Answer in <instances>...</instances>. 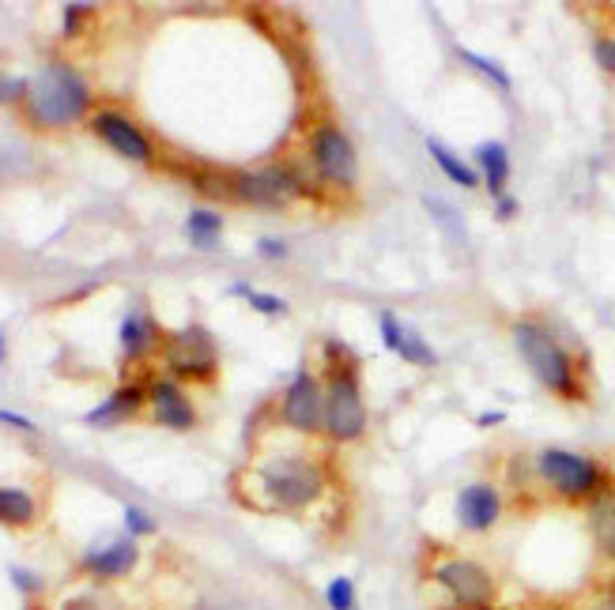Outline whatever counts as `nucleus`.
<instances>
[{
    "instance_id": "6e6552de",
    "label": "nucleus",
    "mask_w": 615,
    "mask_h": 610,
    "mask_svg": "<svg viewBox=\"0 0 615 610\" xmlns=\"http://www.w3.org/2000/svg\"><path fill=\"white\" fill-rule=\"evenodd\" d=\"M326 384V438L332 445H352L367 433V399L359 378H321Z\"/></svg>"
},
{
    "instance_id": "aec40b11",
    "label": "nucleus",
    "mask_w": 615,
    "mask_h": 610,
    "mask_svg": "<svg viewBox=\"0 0 615 610\" xmlns=\"http://www.w3.org/2000/svg\"><path fill=\"white\" fill-rule=\"evenodd\" d=\"M427 155L435 158V166L446 174V178L453 181L457 189H480V174H476V166H469L461 155H453L450 147H446L438 136H430V140H427Z\"/></svg>"
},
{
    "instance_id": "f257e3e1",
    "label": "nucleus",
    "mask_w": 615,
    "mask_h": 610,
    "mask_svg": "<svg viewBox=\"0 0 615 610\" xmlns=\"http://www.w3.org/2000/svg\"><path fill=\"white\" fill-rule=\"evenodd\" d=\"M249 490L243 494L246 505L261 513H306L329 490L326 459L306 453H272L246 471Z\"/></svg>"
},
{
    "instance_id": "5701e85b",
    "label": "nucleus",
    "mask_w": 615,
    "mask_h": 610,
    "mask_svg": "<svg viewBox=\"0 0 615 610\" xmlns=\"http://www.w3.org/2000/svg\"><path fill=\"white\" fill-rule=\"evenodd\" d=\"M423 207H427V215L438 223V227L446 230V238H453L457 246H461L469 234H464V215L457 212L453 204H446V200H438L435 192H423Z\"/></svg>"
},
{
    "instance_id": "ea45409f",
    "label": "nucleus",
    "mask_w": 615,
    "mask_h": 610,
    "mask_svg": "<svg viewBox=\"0 0 615 610\" xmlns=\"http://www.w3.org/2000/svg\"><path fill=\"white\" fill-rule=\"evenodd\" d=\"M0 362H4V336H0Z\"/></svg>"
},
{
    "instance_id": "a211bd4d",
    "label": "nucleus",
    "mask_w": 615,
    "mask_h": 610,
    "mask_svg": "<svg viewBox=\"0 0 615 610\" xmlns=\"http://www.w3.org/2000/svg\"><path fill=\"white\" fill-rule=\"evenodd\" d=\"M147 392L140 388V384H125V388L114 392L110 399H103V404L95 407V411H87V426H114L121 419H129V415H137L140 407H144Z\"/></svg>"
},
{
    "instance_id": "f704fd0d",
    "label": "nucleus",
    "mask_w": 615,
    "mask_h": 610,
    "mask_svg": "<svg viewBox=\"0 0 615 610\" xmlns=\"http://www.w3.org/2000/svg\"><path fill=\"white\" fill-rule=\"evenodd\" d=\"M12 584H15L20 591H27V596H31V591L42 588V576L31 573V570H20V565H12Z\"/></svg>"
},
{
    "instance_id": "9b49d317",
    "label": "nucleus",
    "mask_w": 615,
    "mask_h": 610,
    "mask_svg": "<svg viewBox=\"0 0 615 610\" xmlns=\"http://www.w3.org/2000/svg\"><path fill=\"white\" fill-rule=\"evenodd\" d=\"M506 513V494L495 487V482H469V487L457 490L453 501V516H457V528L469 531V535H487L495 531V524L502 521Z\"/></svg>"
},
{
    "instance_id": "9d476101",
    "label": "nucleus",
    "mask_w": 615,
    "mask_h": 610,
    "mask_svg": "<svg viewBox=\"0 0 615 610\" xmlns=\"http://www.w3.org/2000/svg\"><path fill=\"white\" fill-rule=\"evenodd\" d=\"M235 200L253 207H284L291 200H298V189L287 163H264L257 170L235 174Z\"/></svg>"
},
{
    "instance_id": "c85d7f7f",
    "label": "nucleus",
    "mask_w": 615,
    "mask_h": 610,
    "mask_svg": "<svg viewBox=\"0 0 615 610\" xmlns=\"http://www.w3.org/2000/svg\"><path fill=\"white\" fill-rule=\"evenodd\" d=\"M378 332H381V344H386L393 355H401V347H404V324H401V316L393 313V309H381L378 313Z\"/></svg>"
},
{
    "instance_id": "ddd939ff",
    "label": "nucleus",
    "mask_w": 615,
    "mask_h": 610,
    "mask_svg": "<svg viewBox=\"0 0 615 610\" xmlns=\"http://www.w3.org/2000/svg\"><path fill=\"white\" fill-rule=\"evenodd\" d=\"M147 404H152V419L166 430H193L197 426V411L186 392L178 388V381H155L147 388Z\"/></svg>"
},
{
    "instance_id": "2eb2a0df",
    "label": "nucleus",
    "mask_w": 615,
    "mask_h": 610,
    "mask_svg": "<svg viewBox=\"0 0 615 610\" xmlns=\"http://www.w3.org/2000/svg\"><path fill=\"white\" fill-rule=\"evenodd\" d=\"M586 521H589V539H593L596 562L615 570V487L586 509Z\"/></svg>"
},
{
    "instance_id": "4468645a",
    "label": "nucleus",
    "mask_w": 615,
    "mask_h": 610,
    "mask_svg": "<svg viewBox=\"0 0 615 610\" xmlns=\"http://www.w3.org/2000/svg\"><path fill=\"white\" fill-rule=\"evenodd\" d=\"M140 562V550L132 539H118V542H106V547L91 550V554H83L80 570L98 576V581H118V576L132 573Z\"/></svg>"
},
{
    "instance_id": "393cba45",
    "label": "nucleus",
    "mask_w": 615,
    "mask_h": 610,
    "mask_svg": "<svg viewBox=\"0 0 615 610\" xmlns=\"http://www.w3.org/2000/svg\"><path fill=\"white\" fill-rule=\"evenodd\" d=\"M230 295L235 298H246L249 309H257L261 316H284L287 313V302L276 295H264V290H253L249 283H230Z\"/></svg>"
},
{
    "instance_id": "6ab92c4d",
    "label": "nucleus",
    "mask_w": 615,
    "mask_h": 610,
    "mask_svg": "<svg viewBox=\"0 0 615 610\" xmlns=\"http://www.w3.org/2000/svg\"><path fill=\"white\" fill-rule=\"evenodd\" d=\"M38 521V501L23 487H0V524L4 528H31Z\"/></svg>"
},
{
    "instance_id": "f03ea898",
    "label": "nucleus",
    "mask_w": 615,
    "mask_h": 610,
    "mask_svg": "<svg viewBox=\"0 0 615 610\" xmlns=\"http://www.w3.org/2000/svg\"><path fill=\"white\" fill-rule=\"evenodd\" d=\"M423 588L442 596L435 610H498V581L480 558L450 547H430L419 558Z\"/></svg>"
},
{
    "instance_id": "4be33fe9",
    "label": "nucleus",
    "mask_w": 615,
    "mask_h": 610,
    "mask_svg": "<svg viewBox=\"0 0 615 610\" xmlns=\"http://www.w3.org/2000/svg\"><path fill=\"white\" fill-rule=\"evenodd\" d=\"M321 373L326 378H359V358L340 339H326L321 344Z\"/></svg>"
},
{
    "instance_id": "e433bc0d",
    "label": "nucleus",
    "mask_w": 615,
    "mask_h": 610,
    "mask_svg": "<svg viewBox=\"0 0 615 610\" xmlns=\"http://www.w3.org/2000/svg\"><path fill=\"white\" fill-rule=\"evenodd\" d=\"M0 422H4V426H15V430H23V433H35V422H31L27 415L4 411V407H0Z\"/></svg>"
},
{
    "instance_id": "2f4dec72",
    "label": "nucleus",
    "mask_w": 615,
    "mask_h": 610,
    "mask_svg": "<svg viewBox=\"0 0 615 610\" xmlns=\"http://www.w3.org/2000/svg\"><path fill=\"white\" fill-rule=\"evenodd\" d=\"M87 12H91L87 4H69V8H64V35L76 38L80 27H83V20H87Z\"/></svg>"
},
{
    "instance_id": "f3484780",
    "label": "nucleus",
    "mask_w": 615,
    "mask_h": 610,
    "mask_svg": "<svg viewBox=\"0 0 615 610\" xmlns=\"http://www.w3.org/2000/svg\"><path fill=\"white\" fill-rule=\"evenodd\" d=\"M159 324L152 321V313H144V309H132V313H125L121 321V350L125 358H147L155 347H159Z\"/></svg>"
},
{
    "instance_id": "58836bf2",
    "label": "nucleus",
    "mask_w": 615,
    "mask_h": 610,
    "mask_svg": "<svg viewBox=\"0 0 615 610\" xmlns=\"http://www.w3.org/2000/svg\"><path fill=\"white\" fill-rule=\"evenodd\" d=\"M521 610H567V603H555V599H536V603H525Z\"/></svg>"
},
{
    "instance_id": "72a5a7b5",
    "label": "nucleus",
    "mask_w": 615,
    "mask_h": 610,
    "mask_svg": "<svg viewBox=\"0 0 615 610\" xmlns=\"http://www.w3.org/2000/svg\"><path fill=\"white\" fill-rule=\"evenodd\" d=\"M27 95V80H12V76H0V106L15 103V98Z\"/></svg>"
},
{
    "instance_id": "7ed1b4c3",
    "label": "nucleus",
    "mask_w": 615,
    "mask_h": 610,
    "mask_svg": "<svg viewBox=\"0 0 615 610\" xmlns=\"http://www.w3.org/2000/svg\"><path fill=\"white\" fill-rule=\"evenodd\" d=\"M510 336H513V347H518L521 362L529 366V373L536 378L540 388L567 399V404H581V399H586V388H581L586 378H581L575 355L563 347V339L555 336L544 321H536V316H518V321L510 324Z\"/></svg>"
},
{
    "instance_id": "0eeeda50",
    "label": "nucleus",
    "mask_w": 615,
    "mask_h": 610,
    "mask_svg": "<svg viewBox=\"0 0 615 610\" xmlns=\"http://www.w3.org/2000/svg\"><path fill=\"white\" fill-rule=\"evenodd\" d=\"M163 355H166V370L174 378L186 381H215L220 373V347H215L212 332L201 324H189L178 328L163 339Z\"/></svg>"
},
{
    "instance_id": "c756f323",
    "label": "nucleus",
    "mask_w": 615,
    "mask_h": 610,
    "mask_svg": "<svg viewBox=\"0 0 615 610\" xmlns=\"http://www.w3.org/2000/svg\"><path fill=\"white\" fill-rule=\"evenodd\" d=\"M593 61L601 64L604 76H615V38L612 35L593 38Z\"/></svg>"
},
{
    "instance_id": "a878e982",
    "label": "nucleus",
    "mask_w": 615,
    "mask_h": 610,
    "mask_svg": "<svg viewBox=\"0 0 615 610\" xmlns=\"http://www.w3.org/2000/svg\"><path fill=\"white\" fill-rule=\"evenodd\" d=\"M401 358L412 366H419V370H430V366H438V350L427 344V339L419 336V332H404V347H401Z\"/></svg>"
},
{
    "instance_id": "cd10ccee",
    "label": "nucleus",
    "mask_w": 615,
    "mask_h": 610,
    "mask_svg": "<svg viewBox=\"0 0 615 610\" xmlns=\"http://www.w3.org/2000/svg\"><path fill=\"white\" fill-rule=\"evenodd\" d=\"M567 610H615V584H593L567 603Z\"/></svg>"
},
{
    "instance_id": "4c0bfd02",
    "label": "nucleus",
    "mask_w": 615,
    "mask_h": 610,
    "mask_svg": "<svg viewBox=\"0 0 615 610\" xmlns=\"http://www.w3.org/2000/svg\"><path fill=\"white\" fill-rule=\"evenodd\" d=\"M498 422H506V411H484V415H476V426H498Z\"/></svg>"
},
{
    "instance_id": "473e14b6",
    "label": "nucleus",
    "mask_w": 615,
    "mask_h": 610,
    "mask_svg": "<svg viewBox=\"0 0 615 610\" xmlns=\"http://www.w3.org/2000/svg\"><path fill=\"white\" fill-rule=\"evenodd\" d=\"M257 253H261L264 261H284L291 249H287L284 238H261V241H257Z\"/></svg>"
},
{
    "instance_id": "1a4fd4ad",
    "label": "nucleus",
    "mask_w": 615,
    "mask_h": 610,
    "mask_svg": "<svg viewBox=\"0 0 615 610\" xmlns=\"http://www.w3.org/2000/svg\"><path fill=\"white\" fill-rule=\"evenodd\" d=\"M280 422L303 438H318L326 430V384L310 366H303L280 396Z\"/></svg>"
},
{
    "instance_id": "f8f14e48",
    "label": "nucleus",
    "mask_w": 615,
    "mask_h": 610,
    "mask_svg": "<svg viewBox=\"0 0 615 610\" xmlns=\"http://www.w3.org/2000/svg\"><path fill=\"white\" fill-rule=\"evenodd\" d=\"M91 129H95V136L103 140L110 152H118L121 158H129V163L137 166H152V140L144 136V129L140 124H132L129 117L118 113V110H98L91 117Z\"/></svg>"
},
{
    "instance_id": "bb28decb",
    "label": "nucleus",
    "mask_w": 615,
    "mask_h": 610,
    "mask_svg": "<svg viewBox=\"0 0 615 610\" xmlns=\"http://www.w3.org/2000/svg\"><path fill=\"white\" fill-rule=\"evenodd\" d=\"M326 607L329 610H359V591H355L352 576H332L326 588Z\"/></svg>"
},
{
    "instance_id": "423d86ee",
    "label": "nucleus",
    "mask_w": 615,
    "mask_h": 610,
    "mask_svg": "<svg viewBox=\"0 0 615 610\" xmlns=\"http://www.w3.org/2000/svg\"><path fill=\"white\" fill-rule=\"evenodd\" d=\"M306 158L314 163V170L321 174L326 186L336 189H355V178H359V158H355V147L347 140V132L332 121H318L306 136Z\"/></svg>"
},
{
    "instance_id": "c9c22d12",
    "label": "nucleus",
    "mask_w": 615,
    "mask_h": 610,
    "mask_svg": "<svg viewBox=\"0 0 615 610\" xmlns=\"http://www.w3.org/2000/svg\"><path fill=\"white\" fill-rule=\"evenodd\" d=\"M518 212H521V204L510 196V192H506L502 200H495V223H510V219H518Z\"/></svg>"
},
{
    "instance_id": "20e7f679",
    "label": "nucleus",
    "mask_w": 615,
    "mask_h": 610,
    "mask_svg": "<svg viewBox=\"0 0 615 610\" xmlns=\"http://www.w3.org/2000/svg\"><path fill=\"white\" fill-rule=\"evenodd\" d=\"M533 475L544 494L578 509H589L615 487V475L604 459L575 453V448H540L533 456Z\"/></svg>"
},
{
    "instance_id": "39448f33",
    "label": "nucleus",
    "mask_w": 615,
    "mask_h": 610,
    "mask_svg": "<svg viewBox=\"0 0 615 610\" xmlns=\"http://www.w3.org/2000/svg\"><path fill=\"white\" fill-rule=\"evenodd\" d=\"M23 106L38 129H69L91 110V87L72 64L49 61L38 76L27 80Z\"/></svg>"
},
{
    "instance_id": "a19ab883",
    "label": "nucleus",
    "mask_w": 615,
    "mask_h": 610,
    "mask_svg": "<svg viewBox=\"0 0 615 610\" xmlns=\"http://www.w3.org/2000/svg\"><path fill=\"white\" fill-rule=\"evenodd\" d=\"M27 610H46V607H38V603H31V607H27Z\"/></svg>"
},
{
    "instance_id": "b1692460",
    "label": "nucleus",
    "mask_w": 615,
    "mask_h": 610,
    "mask_svg": "<svg viewBox=\"0 0 615 610\" xmlns=\"http://www.w3.org/2000/svg\"><path fill=\"white\" fill-rule=\"evenodd\" d=\"M457 53H461V61L469 64V69H476L480 76H484L487 83H495L498 91H510L513 87V80H510V72L502 69V64L498 61H492V57H484V53H472V49H457Z\"/></svg>"
},
{
    "instance_id": "7c9ffc66",
    "label": "nucleus",
    "mask_w": 615,
    "mask_h": 610,
    "mask_svg": "<svg viewBox=\"0 0 615 610\" xmlns=\"http://www.w3.org/2000/svg\"><path fill=\"white\" fill-rule=\"evenodd\" d=\"M125 531H129V535H152L155 531V521L144 513V509L129 505V509H125Z\"/></svg>"
},
{
    "instance_id": "412c9836",
    "label": "nucleus",
    "mask_w": 615,
    "mask_h": 610,
    "mask_svg": "<svg viewBox=\"0 0 615 610\" xmlns=\"http://www.w3.org/2000/svg\"><path fill=\"white\" fill-rule=\"evenodd\" d=\"M186 234L189 241H193V249H215L223 238V215L220 212H208V207H197V212H189L186 219Z\"/></svg>"
},
{
    "instance_id": "dca6fc26",
    "label": "nucleus",
    "mask_w": 615,
    "mask_h": 610,
    "mask_svg": "<svg viewBox=\"0 0 615 610\" xmlns=\"http://www.w3.org/2000/svg\"><path fill=\"white\" fill-rule=\"evenodd\" d=\"M476 174L480 181H484V189L492 192V200H502L506 189H510V152H506V144H498V140H487V144L476 147Z\"/></svg>"
}]
</instances>
